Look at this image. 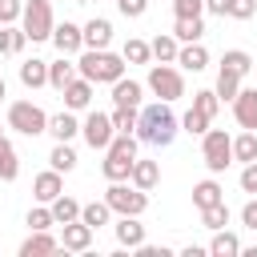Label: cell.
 I'll list each match as a JSON object with an SVG mask.
<instances>
[{
	"label": "cell",
	"mask_w": 257,
	"mask_h": 257,
	"mask_svg": "<svg viewBox=\"0 0 257 257\" xmlns=\"http://www.w3.org/2000/svg\"><path fill=\"white\" fill-rule=\"evenodd\" d=\"M177 133H181V120L173 116L169 100H157V104H141V120H137V137H141V145H153V149H169Z\"/></svg>",
	"instance_id": "cell-1"
},
{
	"label": "cell",
	"mask_w": 257,
	"mask_h": 257,
	"mask_svg": "<svg viewBox=\"0 0 257 257\" xmlns=\"http://www.w3.org/2000/svg\"><path fill=\"white\" fill-rule=\"evenodd\" d=\"M80 76H88L92 84H116L124 76V56L108 52V48H84L80 60H76Z\"/></svg>",
	"instance_id": "cell-2"
},
{
	"label": "cell",
	"mask_w": 257,
	"mask_h": 257,
	"mask_svg": "<svg viewBox=\"0 0 257 257\" xmlns=\"http://www.w3.org/2000/svg\"><path fill=\"white\" fill-rule=\"evenodd\" d=\"M104 201H108V205H112V213H120V217H141V213L149 209V193H145V189H137L133 181H128V185H124V181H108Z\"/></svg>",
	"instance_id": "cell-3"
},
{
	"label": "cell",
	"mask_w": 257,
	"mask_h": 257,
	"mask_svg": "<svg viewBox=\"0 0 257 257\" xmlns=\"http://www.w3.org/2000/svg\"><path fill=\"white\" fill-rule=\"evenodd\" d=\"M8 128H16L20 137H40V133H48V112L32 100H12L8 104Z\"/></svg>",
	"instance_id": "cell-4"
},
{
	"label": "cell",
	"mask_w": 257,
	"mask_h": 257,
	"mask_svg": "<svg viewBox=\"0 0 257 257\" xmlns=\"http://www.w3.org/2000/svg\"><path fill=\"white\" fill-rule=\"evenodd\" d=\"M201 157H205V169L217 177V173H225L229 165H233V137L225 133V128H209L205 137H201Z\"/></svg>",
	"instance_id": "cell-5"
},
{
	"label": "cell",
	"mask_w": 257,
	"mask_h": 257,
	"mask_svg": "<svg viewBox=\"0 0 257 257\" xmlns=\"http://www.w3.org/2000/svg\"><path fill=\"white\" fill-rule=\"evenodd\" d=\"M20 28L28 32L32 44H36V40H52V28H56V20H52V0H28V4H24V16H20Z\"/></svg>",
	"instance_id": "cell-6"
},
{
	"label": "cell",
	"mask_w": 257,
	"mask_h": 257,
	"mask_svg": "<svg viewBox=\"0 0 257 257\" xmlns=\"http://www.w3.org/2000/svg\"><path fill=\"white\" fill-rule=\"evenodd\" d=\"M149 88L161 96V100H177V96H185V76H181V68H173V64H153L149 68Z\"/></svg>",
	"instance_id": "cell-7"
},
{
	"label": "cell",
	"mask_w": 257,
	"mask_h": 257,
	"mask_svg": "<svg viewBox=\"0 0 257 257\" xmlns=\"http://www.w3.org/2000/svg\"><path fill=\"white\" fill-rule=\"evenodd\" d=\"M80 137H84L88 149H100V153H104V149L112 145V137H116V124H112L108 112H96V108H92V112L80 120Z\"/></svg>",
	"instance_id": "cell-8"
},
{
	"label": "cell",
	"mask_w": 257,
	"mask_h": 257,
	"mask_svg": "<svg viewBox=\"0 0 257 257\" xmlns=\"http://www.w3.org/2000/svg\"><path fill=\"white\" fill-rule=\"evenodd\" d=\"M52 44H56L60 56H76V52H84V28L72 24V20H64V24L52 28Z\"/></svg>",
	"instance_id": "cell-9"
},
{
	"label": "cell",
	"mask_w": 257,
	"mask_h": 257,
	"mask_svg": "<svg viewBox=\"0 0 257 257\" xmlns=\"http://www.w3.org/2000/svg\"><path fill=\"white\" fill-rule=\"evenodd\" d=\"M92 225H84V221H68L64 225V233H60V249H68V253H84V249H92Z\"/></svg>",
	"instance_id": "cell-10"
},
{
	"label": "cell",
	"mask_w": 257,
	"mask_h": 257,
	"mask_svg": "<svg viewBox=\"0 0 257 257\" xmlns=\"http://www.w3.org/2000/svg\"><path fill=\"white\" fill-rule=\"evenodd\" d=\"M233 116L241 128H253L257 133V88H241L233 96Z\"/></svg>",
	"instance_id": "cell-11"
},
{
	"label": "cell",
	"mask_w": 257,
	"mask_h": 257,
	"mask_svg": "<svg viewBox=\"0 0 257 257\" xmlns=\"http://www.w3.org/2000/svg\"><path fill=\"white\" fill-rule=\"evenodd\" d=\"M60 249V237H52L48 229H32L28 241L20 245V257H44V253H56Z\"/></svg>",
	"instance_id": "cell-12"
},
{
	"label": "cell",
	"mask_w": 257,
	"mask_h": 257,
	"mask_svg": "<svg viewBox=\"0 0 257 257\" xmlns=\"http://www.w3.org/2000/svg\"><path fill=\"white\" fill-rule=\"evenodd\" d=\"M177 64H181L185 72H205V68H209V48H205L201 40H193V44H181V52H177Z\"/></svg>",
	"instance_id": "cell-13"
},
{
	"label": "cell",
	"mask_w": 257,
	"mask_h": 257,
	"mask_svg": "<svg viewBox=\"0 0 257 257\" xmlns=\"http://www.w3.org/2000/svg\"><path fill=\"white\" fill-rule=\"evenodd\" d=\"M141 100H145V84L141 80H116L112 84V104H120V108H141Z\"/></svg>",
	"instance_id": "cell-14"
},
{
	"label": "cell",
	"mask_w": 257,
	"mask_h": 257,
	"mask_svg": "<svg viewBox=\"0 0 257 257\" xmlns=\"http://www.w3.org/2000/svg\"><path fill=\"white\" fill-rule=\"evenodd\" d=\"M60 193H64V181H60V173H56V169H48V173H40V177L32 181V197H36V201H44V205H52Z\"/></svg>",
	"instance_id": "cell-15"
},
{
	"label": "cell",
	"mask_w": 257,
	"mask_h": 257,
	"mask_svg": "<svg viewBox=\"0 0 257 257\" xmlns=\"http://www.w3.org/2000/svg\"><path fill=\"white\" fill-rule=\"evenodd\" d=\"M112 233H116V245H120V249H137V245H145V225H141L137 217H120V221L112 225Z\"/></svg>",
	"instance_id": "cell-16"
},
{
	"label": "cell",
	"mask_w": 257,
	"mask_h": 257,
	"mask_svg": "<svg viewBox=\"0 0 257 257\" xmlns=\"http://www.w3.org/2000/svg\"><path fill=\"white\" fill-rule=\"evenodd\" d=\"M88 104H92V80H88V76H76V80L64 88V108L80 112V108H88Z\"/></svg>",
	"instance_id": "cell-17"
},
{
	"label": "cell",
	"mask_w": 257,
	"mask_h": 257,
	"mask_svg": "<svg viewBox=\"0 0 257 257\" xmlns=\"http://www.w3.org/2000/svg\"><path fill=\"white\" fill-rule=\"evenodd\" d=\"M128 181L137 185V189H157V181H161V165L157 161H145V157H137L133 161V173H128Z\"/></svg>",
	"instance_id": "cell-18"
},
{
	"label": "cell",
	"mask_w": 257,
	"mask_h": 257,
	"mask_svg": "<svg viewBox=\"0 0 257 257\" xmlns=\"http://www.w3.org/2000/svg\"><path fill=\"white\" fill-rule=\"evenodd\" d=\"M112 44V24L104 16H92L84 24V48H108Z\"/></svg>",
	"instance_id": "cell-19"
},
{
	"label": "cell",
	"mask_w": 257,
	"mask_h": 257,
	"mask_svg": "<svg viewBox=\"0 0 257 257\" xmlns=\"http://www.w3.org/2000/svg\"><path fill=\"white\" fill-rule=\"evenodd\" d=\"M149 48H153V60H161V64H177L181 40H177L173 32H157V36L149 40Z\"/></svg>",
	"instance_id": "cell-20"
},
{
	"label": "cell",
	"mask_w": 257,
	"mask_h": 257,
	"mask_svg": "<svg viewBox=\"0 0 257 257\" xmlns=\"http://www.w3.org/2000/svg\"><path fill=\"white\" fill-rule=\"evenodd\" d=\"M76 72H80V68H76L68 56H60V60H52V64H48V84H52L56 92H64V88L76 80Z\"/></svg>",
	"instance_id": "cell-21"
},
{
	"label": "cell",
	"mask_w": 257,
	"mask_h": 257,
	"mask_svg": "<svg viewBox=\"0 0 257 257\" xmlns=\"http://www.w3.org/2000/svg\"><path fill=\"white\" fill-rule=\"evenodd\" d=\"M28 44V32L16 24H0V56H20Z\"/></svg>",
	"instance_id": "cell-22"
},
{
	"label": "cell",
	"mask_w": 257,
	"mask_h": 257,
	"mask_svg": "<svg viewBox=\"0 0 257 257\" xmlns=\"http://www.w3.org/2000/svg\"><path fill=\"white\" fill-rule=\"evenodd\" d=\"M48 133H52L56 141H72V137L80 133V120L72 116V108H64V112H56V116H48Z\"/></svg>",
	"instance_id": "cell-23"
},
{
	"label": "cell",
	"mask_w": 257,
	"mask_h": 257,
	"mask_svg": "<svg viewBox=\"0 0 257 257\" xmlns=\"http://www.w3.org/2000/svg\"><path fill=\"white\" fill-rule=\"evenodd\" d=\"M217 201H225V189H221L213 177H205V181L193 185V205H197V209H209V205H217Z\"/></svg>",
	"instance_id": "cell-24"
},
{
	"label": "cell",
	"mask_w": 257,
	"mask_h": 257,
	"mask_svg": "<svg viewBox=\"0 0 257 257\" xmlns=\"http://www.w3.org/2000/svg\"><path fill=\"white\" fill-rule=\"evenodd\" d=\"M209 253H213V257H237V253H241V237L229 233V229H213Z\"/></svg>",
	"instance_id": "cell-25"
},
{
	"label": "cell",
	"mask_w": 257,
	"mask_h": 257,
	"mask_svg": "<svg viewBox=\"0 0 257 257\" xmlns=\"http://www.w3.org/2000/svg\"><path fill=\"white\" fill-rule=\"evenodd\" d=\"M173 36H177L181 44H193V40H201V36H205V20H201V16H177Z\"/></svg>",
	"instance_id": "cell-26"
},
{
	"label": "cell",
	"mask_w": 257,
	"mask_h": 257,
	"mask_svg": "<svg viewBox=\"0 0 257 257\" xmlns=\"http://www.w3.org/2000/svg\"><path fill=\"white\" fill-rule=\"evenodd\" d=\"M20 84L24 88H40V84H48V60H24L20 64Z\"/></svg>",
	"instance_id": "cell-27"
},
{
	"label": "cell",
	"mask_w": 257,
	"mask_h": 257,
	"mask_svg": "<svg viewBox=\"0 0 257 257\" xmlns=\"http://www.w3.org/2000/svg\"><path fill=\"white\" fill-rule=\"evenodd\" d=\"M221 100H233L237 92H241V72L237 68H229V64H221V72H217V88H213Z\"/></svg>",
	"instance_id": "cell-28"
},
{
	"label": "cell",
	"mask_w": 257,
	"mask_h": 257,
	"mask_svg": "<svg viewBox=\"0 0 257 257\" xmlns=\"http://www.w3.org/2000/svg\"><path fill=\"white\" fill-rule=\"evenodd\" d=\"M48 165H52L56 173H72V169H76V149H72L68 141H56L52 153H48Z\"/></svg>",
	"instance_id": "cell-29"
},
{
	"label": "cell",
	"mask_w": 257,
	"mask_h": 257,
	"mask_svg": "<svg viewBox=\"0 0 257 257\" xmlns=\"http://www.w3.org/2000/svg\"><path fill=\"white\" fill-rule=\"evenodd\" d=\"M52 217H56V225H68V221H80V201L76 197H68V193H60L52 205Z\"/></svg>",
	"instance_id": "cell-30"
},
{
	"label": "cell",
	"mask_w": 257,
	"mask_h": 257,
	"mask_svg": "<svg viewBox=\"0 0 257 257\" xmlns=\"http://www.w3.org/2000/svg\"><path fill=\"white\" fill-rule=\"evenodd\" d=\"M80 221L92 225V229H100V225L112 221V205L108 201H88V205H80Z\"/></svg>",
	"instance_id": "cell-31"
},
{
	"label": "cell",
	"mask_w": 257,
	"mask_h": 257,
	"mask_svg": "<svg viewBox=\"0 0 257 257\" xmlns=\"http://www.w3.org/2000/svg\"><path fill=\"white\" fill-rule=\"evenodd\" d=\"M20 177V157L12 149L8 137H0V181H16Z\"/></svg>",
	"instance_id": "cell-32"
},
{
	"label": "cell",
	"mask_w": 257,
	"mask_h": 257,
	"mask_svg": "<svg viewBox=\"0 0 257 257\" xmlns=\"http://www.w3.org/2000/svg\"><path fill=\"white\" fill-rule=\"evenodd\" d=\"M100 173H104L108 181H128V173H133V157L104 153V165H100Z\"/></svg>",
	"instance_id": "cell-33"
},
{
	"label": "cell",
	"mask_w": 257,
	"mask_h": 257,
	"mask_svg": "<svg viewBox=\"0 0 257 257\" xmlns=\"http://www.w3.org/2000/svg\"><path fill=\"white\" fill-rule=\"evenodd\" d=\"M233 161H241V165L257 161V133L253 128H245L241 137H233Z\"/></svg>",
	"instance_id": "cell-34"
},
{
	"label": "cell",
	"mask_w": 257,
	"mask_h": 257,
	"mask_svg": "<svg viewBox=\"0 0 257 257\" xmlns=\"http://www.w3.org/2000/svg\"><path fill=\"white\" fill-rule=\"evenodd\" d=\"M120 56H124V64H149L153 60V48H149V40H124V48H120Z\"/></svg>",
	"instance_id": "cell-35"
},
{
	"label": "cell",
	"mask_w": 257,
	"mask_h": 257,
	"mask_svg": "<svg viewBox=\"0 0 257 257\" xmlns=\"http://www.w3.org/2000/svg\"><path fill=\"white\" fill-rule=\"evenodd\" d=\"M201 213V225L205 229H225L229 225V205L225 201H217V205H209V209H197Z\"/></svg>",
	"instance_id": "cell-36"
},
{
	"label": "cell",
	"mask_w": 257,
	"mask_h": 257,
	"mask_svg": "<svg viewBox=\"0 0 257 257\" xmlns=\"http://www.w3.org/2000/svg\"><path fill=\"white\" fill-rule=\"evenodd\" d=\"M193 108H197V112H205V116L213 120V116H217V108H221V96H217L213 88H201V92H193Z\"/></svg>",
	"instance_id": "cell-37"
},
{
	"label": "cell",
	"mask_w": 257,
	"mask_h": 257,
	"mask_svg": "<svg viewBox=\"0 0 257 257\" xmlns=\"http://www.w3.org/2000/svg\"><path fill=\"white\" fill-rule=\"evenodd\" d=\"M108 116H112V124H116V133H137V120H141V108H120V104H116V108H112Z\"/></svg>",
	"instance_id": "cell-38"
},
{
	"label": "cell",
	"mask_w": 257,
	"mask_h": 257,
	"mask_svg": "<svg viewBox=\"0 0 257 257\" xmlns=\"http://www.w3.org/2000/svg\"><path fill=\"white\" fill-rule=\"evenodd\" d=\"M209 124H213V120H209L205 112H197V108H189V112L181 116V128H185L189 137H205V133H209Z\"/></svg>",
	"instance_id": "cell-39"
},
{
	"label": "cell",
	"mask_w": 257,
	"mask_h": 257,
	"mask_svg": "<svg viewBox=\"0 0 257 257\" xmlns=\"http://www.w3.org/2000/svg\"><path fill=\"white\" fill-rule=\"evenodd\" d=\"M24 225H28V229H52V225H56V217H52V209H48V205L40 201L36 209H28V217H24Z\"/></svg>",
	"instance_id": "cell-40"
},
{
	"label": "cell",
	"mask_w": 257,
	"mask_h": 257,
	"mask_svg": "<svg viewBox=\"0 0 257 257\" xmlns=\"http://www.w3.org/2000/svg\"><path fill=\"white\" fill-rule=\"evenodd\" d=\"M221 64H229V68H237L241 76H249V72H253V56H249V52H241V48H229V52L221 56Z\"/></svg>",
	"instance_id": "cell-41"
},
{
	"label": "cell",
	"mask_w": 257,
	"mask_h": 257,
	"mask_svg": "<svg viewBox=\"0 0 257 257\" xmlns=\"http://www.w3.org/2000/svg\"><path fill=\"white\" fill-rule=\"evenodd\" d=\"M257 16V0H229V20H253Z\"/></svg>",
	"instance_id": "cell-42"
},
{
	"label": "cell",
	"mask_w": 257,
	"mask_h": 257,
	"mask_svg": "<svg viewBox=\"0 0 257 257\" xmlns=\"http://www.w3.org/2000/svg\"><path fill=\"white\" fill-rule=\"evenodd\" d=\"M24 16V0H0V24H16Z\"/></svg>",
	"instance_id": "cell-43"
},
{
	"label": "cell",
	"mask_w": 257,
	"mask_h": 257,
	"mask_svg": "<svg viewBox=\"0 0 257 257\" xmlns=\"http://www.w3.org/2000/svg\"><path fill=\"white\" fill-rule=\"evenodd\" d=\"M173 16H205V0H173Z\"/></svg>",
	"instance_id": "cell-44"
},
{
	"label": "cell",
	"mask_w": 257,
	"mask_h": 257,
	"mask_svg": "<svg viewBox=\"0 0 257 257\" xmlns=\"http://www.w3.org/2000/svg\"><path fill=\"white\" fill-rule=\"evenodd\" d=\"M116 8H120V16L137 20V16H145V12H149V0H116Z\"/></svg>",
	"instance_id": "cell-45"
},
{
	"label": "cell",
	"mask_w": 257,
	"mask_h": 257,
	"mask_svg": "<svg viewBox=\"0 0 257 257\" xmlns=\"http://www.w3.org/2000/svg\"><path fill=\"white\" fill-rule=\"evenodd\" d=\"M241 189H245V193H257V161H249V165L241 169Z\"/></svg>",
	"instance_id": "cell-46"
},
{
	"label": "cell",
	"mask_w": 257,
	"mask_h": 257,
	"mask_svg": "<svg viewBox=\"0 0 257 257\" xmlns=\"http://www.w3.org/2000/svg\"><path fill=\"white\" fill-rule=\"evenodd\" d=\"M137 253H141V257H169L173 249H169V245H149V241H145V245H137Z\"/></svg>",
	"instance_id": "cell-47"
},
{
	"label": "cell",
	"mask_w": 257,
	"mask_h": 257,
	"mask_svg": "<svg viewBox=\"0 0 257 257\" xmlns=\"http://www.w3.org/2000/svg\"><path fill=\"white\" fill-rule=\"evenodd\" d=\"M241 225H245V229H257V197L241 209Z\"/></svg>",
	"instance_id": "cell-48"
},
{
	"label": "cell",
	"mask_w": 257,
	"mask_h": 257,
	"mask_svg": "<svg viewBox=\"0 0 257 257\" xmlns=\"http://www.w3.org/2000/svg\"><path fill=\"white\" fill-rule=\"evenodd\" d=\"M205 12H213V16H229V0H205Z\"/></svg>",
	"instance_id": "cell-49"
},
{
	"label": "cell",
	"mask_w": 257,
	"mask_h": 257,
	"mask_svg": "<svg viewBox=\"0 0 257 257\" xmlns=\"http://www.w3.org/2000/svg\"><path fill=\"white\" fill-rule=\"evenodd\" d=\"M209 249H201V245H185V257H205Z\"/></svg>",
	"instance_id": "cell-50"
},
{
	"label": "cell",
	"mask_w": 257,
	"mask_h": 257,
	"mask_svg": "<svg viewBox=\"0 0 257 257\" xmlns=\"http://www.w3.org/2000/svg\"><path fill=\"white\" fill-rule=\"evenodd\" d=\"M4 96H8V84H4V76H0V104H4Z\"/></svg>",
	"instance_id": "cell-51"
},
{
	"label": "cell",
	"mask_w": 257,
	"mask_h": 257,
	"mask_svg": "<svg viewBox=\"0 0 257 257\" xmlns=\"http://www.w3.org/2000/svg\"><path fill=\"white\" fill-rule=\"evenodd\" d=\"M72 4H88V0H72Z\"/></svg>",
	"instance_id": "cell-52"
},
{
	"label": "cell",
	"mask_w": 257,
	"mask_h": 257,
	"mask_svg": "<svg viewBox=\"0 0 257 257\" xmlns=\"http://www.w3.org/2000/svg\"><path fill=\"white\" fill-rule=\"evenodd\" d=\"M253 72H257V60H253Z\"/></svg>",
	"instance_id": "cell-53"
},
{
	"label": "cell",
	"mask_w": 257,
	"mask_h": 257,
	"mask_svg": "<svg viewBox=\"0 0 257 257\" xmlns=\"http://www.w3.org/2000/svg\"><path fill=\"white\" fill-rule=\"evenodd\" d=\"M253 197H257V193H253Z\"/></svg>",
	"instance_id": "cell-54"
},
{
	"label": "cell",
	"mask_w": 257,
	"mask_h": 257,
	"mask_svg": "<svg viewBox=\"0 0 257 257\" xmlns=\"http://www.w3.org/2000/svg\"><path fill=\"white\" fill-rule=\"evenodd\" d=\"M0 137H4V133H0Z\"/></svg>",
	"instance_id": "cell-55"
}]
</instances>
